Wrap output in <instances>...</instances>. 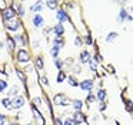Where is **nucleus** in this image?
Instances as JSON below:
<instances>
[{
    "label": "nucleus",
    "instance_id": "nucleus-6",
    "mask_svg": "<svg viewBox=\"0 0 133 125\" xmlns=\"http://www.w3.org/2000/svg\"><path fill=\"white\" fill-rule=\"evenodd\" d=\"M73 119H75L76 124H83L84 121H86V118H84V115L80 112V111H76L75 115H73Z\"/></svg>",
    "mask_w": 133,
    "mask_h": 125
},
{
    "label": "nucleus",
    "instance_id": "nucleus-1",
    "mask_svg": "<svg viewBox=\"0 0 133 125\" xmlns=\"http://www.w3.org/2000/svg\"><path fill=\"white\" fill-rule=\"evenodd\" d=\"M6 27L9 28L10 31H16L19 27H20V21L17 19H12L9 21H6Z\"/></svg>",
    "mask_w": 133,
    "mask_h": 125
},
{
    "label": "nucleus",
    "instance_id": "nucleus-27",
    "mask_svg": "<svg viewBox=\"0 0 133 125\" xmlns=\"http://www.w3.org/2000/svg\"><path fill=\"white\" fill-rule=\"evenodd\" d=\"M127 11V19L130 20V21H133V7H130L129 10H126Z\"/></svg>",
    "mask_w": 133,
    "mask_h": 125
},
{
    "label": "nucleus",
    "instance_id": "nucleus-41",
    "mask_svg": "<svg viewBox=\"0 0 133 125\" xmlns=\"http://www.w3.org/2000/svg\"><path fill=\"white\" fill-rule=\"evenodd\" d=\"M104 108H106V104H104V102H102V104H100V110H104Z\"/></svg>",
    "mask_w": 133,
    "mask_h": 125
},
{
    "label": "nucleus",
    "instance_id": "nucleus-32",
    "mask_svg": "<svg viewBox=\"0 0 133 125\" xmlns=\"http://www.w3.org/2000/svg\"><path fill=\"white\" fill-rule=\"evenodd\" d=\"M55 64H56V67H57V68H62V65H63V62H62V60L56 58V60H55Z\"/></svg>",
    "mask_w": 133,
    "mask_h": 125
},
{
    "label": "nucleus",
    "instance_id": "nucleus-7",
    "mask_svg": "<svg viewBox=\"0 0 133 125\" xmlns=\"http://www.w3.org/2000/svg\"><path fill=\"white\" fill-rule=\"evenodd\" d=\"M53 30H55V34L57 37H62V36H63V33H64V28H63V26H62V23H57Z\"/></svg>",
    "mask_w": 133,
    "mask_h": 125
},
{
    "label": "nucleus",
    "instance_id": "nucleus-28",
    "mask_svg": "<svg viewBox=\"0 0 133 125\" xmlns=\"http://www.w3.org/2000/svg\"><path fill=\"white\" fill-rule=\"evenodd\" d=\"M17 92H19V87H16V85H15V87H13L12 90L9 91V97H10V95H16Z\"/></svg>",
    "mask_w": 133,
    "mask_h": 125
},
{
    "label": "nucleus",
    "instance_id": "nucleus-20",
    "mask_svg": "<svg viewBox=\"0 0 133 125\" xmlns=\"http://www.w3.org/2000/svg\"><path fill=\"white\" fill-rule=\"evenodd\" d=\"M55 47H56V48H60V47H63V40H62L60 37H57V38H55Z\"/></svg>",
    "mask_w": 133,
    "mask_h": 125
},
{
    "label": "nucleus",
    "instance_id": "nucleus-11",
    "mask_svg": "<svg viewBox=\"0 0 133 125\" xmlns=\"http://www.w3.org/2000/svg\"><path fill=\"white\" fill-rule=\"evenodd\" d=\"M43 21H44V20H43V17H42V16H35V17H33V24H35L36 27H40V26L43 24Z\"/></svg>",
    "mask_w": 133,
    "mask_h": 125
},
{
    "label": "nucleus",
    "instance_id": "nucleus-43",
    "mask_svg": "<svg viewBox=\"0 0 133 125\" xmlns=\"http://www.w3.org/2000/svg\"><path fill=\"white\" fill-rule=\"evenodd\" d=\"M10 125H19V124H16V122H13V124H10Z\"/></svg>",
    "mask_w": 133,
    "mask_h": 125
},
{
    "label": "nucleus",
    "instance_id": "nucleus-23",
    "mask_svg": "<svg viewBox=\"0 0 133 125\" xmlns=\"http://www.w3.org/2000/svg\"><path fill=\"white\" fill-rule=\"evenodd\" d=\"M2 102H3V105L7 108V110H12V102H10V99H9V98H4Z\"/></svg>",
    "mask_w": 133,
    "mask_h": 125
},
{
    "label": "nucleus",
    "instance_id": "nucleus-33",
    "mask_svg": "<svg viewBox=\"0 0 133 125\" xmlns=\"http://www.w3.org/2000/svg\"><path fill=\"white\" fill-rule=\"evenodd\" d=\"M89 62H90V68H92V70H93V71H95V70H96V68H97V67H96V62H95V61H93V60H92V58H90V61H89Z\"/></svg>",
    "mask_w": 133,
    "mask_h": 125
},
{
    "label": "nucleus",
    "instance_id": "nucleus-42",
    "mask_svg": "<svg viewBox=\"0 0 133 125\" xmlns=\"http://www.w3.org/2000/svg\"><path fill=\"white\" fill-rule=\"evenodd\" d=\"M2 48H3V44H2V43H0V50H2Z\"/></svg>",
    "mask_w": 133,
    "mask_h": 125
},
{
    "label": "nucleus",
    "instance_id": "nucleus-21",
    "mask_svg": "<svg viewBox=\"0 0 133 125\" xmlns=\"http://www.w3.org/2000/svg\"><path fill=\"white\" fill-rule=\"evenodd\" d=\"M116 38H117V33H115V31H113V33H110L109 34V36H107V41H109V43H112L113 41V40H116Z\"/></svg>",
    "mask_w": 133,
    "mask_h": 125
},
{
    "label": "nucleus",
    "instance_id": "nucleus-35",
    "mask_svg": "<svg viewBox=\"0 0 133 125\" xmlns=\"http://www.w3.org/2000/svg\"><path fill=\"white\" fill-rule=\"evenodd\" d=\"M92 43H93L92 37H90V36H87V37H86V44H87V45H90V44H92Z\"/></svg>",
    "mask_w": 133,
    "mask_h": 125
},
{
    "label": "nucleus",
    "instance_id": "nucleus-18",
    "mask_svg": "<svg viewBox=\"0 0 133 125\" xmlns=\"http://www.w3.org/2000/svg\"><path fill=\"white\" fill-rule=\"evenodd\" d=\"M73 107H75L76 111H80L82 107H83V102H82L80 99H75V101H73Z\"/></svg>",
    "mask_w": 133,
    "mask_h": 125
},
{
    "label": "nucleus",
    "instance_id": "nucleus-15",
    "mask_svg": "<svg viewBox=\"0 0 133 125\" xmlns=\"http://www.w3.org/2000/svg\"><path fill=\"white\" fill-rule=\"evenodd\" d=\"M42 6H43V2H37V3H35V4L30 7V10H32V11H36V13H37V11L42 10Z\"/></svg>",
    "mask_w": 133,
    "mask_h": 125
},
{
    "label": "nucleus",
    "instance_id": "nucleus-40",
    "mask_svg": "<svg viewBox=\"0 0 133 125\" xmlns=\"http://www.w3.org/2000/svg\"><path fill=\"white\" fill-rule=\"evenodd\" d=\"M42 82H43V84H49V81H47L46 77H43V78H42Z\"/></svg>",
    "mask_w": 133,
    "mask_h": 125
},
{
    "label": "nucleus",
    "instance_id": "nucleus-25",
    "mask_svg": "<svg viewBox=\"0 0 133 125\" xmlns=\"http://www.w3.org/2000/svg\"><path fill=\"white\" fill-rule=\"evenodd\" d=\"M46 4H47V7L52 9V10L57 7V2H46Z\"/></svg>",
    "mask_w": 133,
    "mask_h": 125
},
{
    "label": "nucleus",
    "instance_id": "nucleus-22",
    "mask_svg": "<svg viewBox=\"0 0 133 125\" xmlns=\"http://www.w3.org/2000/svg\"><path fill=\"white\" fill-rule=\"evenodd\" d=\"M36 67H37L39 70L43 68V60H42V57H37V58H36Z\"/></svg>",
    "mask_w": 133,
    "mask_h": 125
},
{
    "label": "nucleus",
    "instance_id": "nucleus-12",
    "mask_svg": "<svg viewBox=\"0 0 133 125\" xmlns=\"http://www.w3.org/2000/svg\"><path fill=\"white\" fill-rule=\"evenodd\" d=\"M13 40H15V41H17L19 45H26V38H24L23 36H20V34H17V36H16Z\"/></svg>",
    "mask_w": 133,
    "mask_h": 125
},
{
    "label": "nucleus",
    "instance_id": "nucleus-2",
    "mask_svg": "<svg viewBox=\"0 0 133 125\" xmlns=\"http://www.w3.org/2000/svg\"><path fill=\"white\" fill-rule=\"evenodd\" d=\"M17 60H19L20 62H27V61H30L29 53H27L26 50H19V53H17Z\"/></svg>",
    "mask_w": 133,
    "mask_h": 125
},
{
    "label": "nucleus",
    "instance_id": "nucleus-38",
    "mask_svg": "<svg viewBox=\"0 0 133 125\" xmlns=\"http://www.w3.org/2000/svg\"><path fill=\"white\" fill-rule=\"evenodd\" d=\"M75 43H76V45H82V44H83V43H82V40L79 38V37H77V38L75 40Z\"/></svg>",
    "mask_w": 133,
    "mask_h": 125
},
{
    "label": "nucleus",
    "instance_id": "nucleus-29",
    "mask_svg": "<svg viewBox=\"0 0 133 125\" xmlns=\"http://www.w3.org/2000/svg\"><path fill=\"white\" fill-rule=\"evenodd\" d=\"M64 77H66V74H64L63 71H60V73H59V75H57V82H62L64 80Z\"/></svg>",
    "mask_w": 133,
    "mask_h": 125
},
{
    "label": "nucleus",
    "instance_id": "nucleus-36",
    "mask_svg": "<svg viewBox=\"0 0 133 125\" xmlns=\"http://www.w3.org/2000/svg\"><path fill=\"white\" fill-rule=\"evenodd\" d=\"M87 101H89V102H93V101H95V97H93L92 94H89V95H87Z\"/></svg>",
    "mask_w": 133,
    "mask_h": 125
},
{
    "label": "nucleus",
    "instance_id": "nucleus-9",
    "mask_svg": "<svg viewBox=\"0 0 133 125\" xmlns=\"http://www.w3.org/2000/svg\"><path fill=\"white\" fill-rule=\"evenodd\" d=\"M56 16H57V19H59V21H60V23L67 21V14H66V11H64V10H57Z\"/></svg>",
    "mask_w": 133,
    "mask_h": 125
},
{
    "label": "nucleus",
    "instance_id": "nucleus-14",
    "mask_svg": "<svg viewBox=\"0 0 133 125\" xmlns=\"http://www.w3.org/2000/svg\"><path fill=\"white\" fill-rule=\"evenodd\" d=\"M124 19H127V11L124 10V9H122V10L119 11V17H117V20H119V23H122Z\"/></svg>",
    "mask_w": 133,
    "mask_h": 125
},
{
    "label": "nucleus",
    "instance_id": "nucleus-34",
    "mask_svg": "<svg viewBox=\"0 0 133 125\" xmlns=\"http://www.w3.org/2000/svg\"><path fill=\"white\" fill-rule=\"evenodd\" d=\"M3 124H6V116L0 114V125H3Z\"/></svg>",
    "mask_w": 133,
    "mask_h": 125
},
{
    "label": "nucleus",
    "instance_id": "nucleus-17",
    "mask_svg": "<svg viewBox=\"0 0 133 125\" xmlns=\"http://www.w3.org/2000/svg\"><path fill=\"white\" fill-rule=\"evenodd\" d=\"M7 50H9L10 53H12V51L15 50V40L10 38V37L7 38Z\"/></svg>",
    "mask_w": 133,
    "mask_h": 125
},
{
    "label": "nucleus",
    "instance_id": "nucleus-16",
    "mask_svg": "<svg viewBox=\"0 0 133 125\" xmlns=\"http://www.w3.org/2000/svg\"><path fill=\"white\" fill-rule=\"evenodd\" d=\"M67 82H69L72 87H77V85H79V81L76 80V77H73V75L67 77Z\"/></svg>",
    "mask_w": 133,
    "mask_h": 125
},
{
    "label": "nucleus",
    "instance_id": "nucleus-19",
    "mask_svg": "<svg viewBox=\"0 0 133 125\" xmlns=\"http://www.w3.org/2000/svg\"><path fill=\"white\" fill-rule=\"evenodd\" d=\"M104 98H106V91H104V90H99L97 99H99V101H104Z\"/></svg>",
    "mask_w": 133,
    "mask_h": 125
},
{
    "label": "nucleus",
    "instance_id": "nucleus-4",
    "mask_svg": "<svg viewBox=\"0 0 133 125\" xmlns=\"http://www.w3.org/2000/svg\"><path fill=\"white\" fill-rule=\"evenodd\" d=\"M24 105V98L20 95H17L15 99L12 101V108H22Z\"/></svg>",
    "mask_w": 133,
    "mask_h": 125
},
{
    "label": "nucleus",
    "instance_id": "nucleus-5",
    "mask_svg": "<svg viewBox=\"0 0 133 125\" xmlns=\"http://www.w3.org/2000/svg\"><path fill=\"white\" fill-rule=\"evenodd\" d=\"M79 85H80V88L83 91H90V90H92V87H93V81H92V80H83Z\"/></svg>",
    "mask_w": 133,
    "mask_h": 125
},
{
    "label": "nucleus",
    "instance_id": "nucleus-24",
    "mask_svg": "<svg viewBox=\"0 0 133 125\" xmlns=\"http://www.w3.org/2000/svg\"><path fill=\"white\" fill-rule=\"evenodd\" d=\"M50 54H52V57L56 60V58H57V56H59V48L53 47V48H52V51H50Z\"/></svg>",
    "mask_w": 133,
    "mask_h": 125
},
{
    "label": "nucleus",
    "instance_id": "nucleus-39",
    "mask_svg": "<svg viewBox=\"0 0 133 125\" xmlns=\"http://www.w3.org/2000/svg\"><path fill=\"white\" fill-rule=\"evenodd\" d=\"M55 122H56V125H62V121H60V118H56V119H55Z\"/></svg>",
    "mask_w": 133,
    "mask_h": 125
},
{
    "label": "nucleus",
    "instance_id": "nucleus-31",
    "mask_svg": "<svg viewBox=\"0 0 133 125\" xmlns=\"http://www.w3.org/2000/svg\"><path fill=\"white\" fill-rule=\"evenodd\" d=\"M6 4H7V3L6 2H3V0H0V9H2V11H4V10H6Z\"/></svg>",
    "mask_w": 133,
    "mask_h": 125
},
{
    "label": "nucleus",
    "instance_id": "nucleus-8",
    "mask_svg": "<svg viewBox=\"0 0 133 125\" xmlns=\"http://www.w3.org/2000/svg\"><path fill=\"white\" fill-rule=\"evenodd\" d=\"M32 108H33V114H35V116H36V121H37V124H39V125H43V124H44V118L40 115V112H39V111L36 110L35 107H32Z\"/></svg>",
    "mask_w": 133,
    "mask_h": 125
},
{
    "label": "nucleus",
    "instance_id": "nucleus-44",
    "mask_svg": "<svg viewBox=\"0 0 133 125\" xmlns=\"http://www.w3.org/2000/svg\"><path fill=\"white\" fill-rule=\"evenodd\" d=\"M26 125H33V124H26Z\"/></svg>",
    "mask_w": 133,
    "mask_h": 125
},
{
    "label": "nucleus",
    "instance_id": "nucleus-3",
    "mask_svg": "<svg viewBox=\"0 0 133 125\" xmlns=\"http://www.w3.org/2000/svg\"><path fill=\"white\" fill-rule=\"evenodd\" d=\"M15 14H16V11L13 10V7H7L6 10L3 11V19L6 20V21H9V20L15 19Z\"/></svg>",
    "mask_w": 133,
    "mask_h": 125
},
{
    "label": "nucleus",
    "instance_id": "nucleus-30",
    "mask_svg": "<svg viewBox=\"0 0 133 125\" xmlns=\"http://www.w3.org/2000/svg\"><path fill=\"white\" fill-rule=\"evenodd\" d=\"M64 125H77V124L75 122V119H73V118H67L66 121H64Z\"/></svg>",
    "mask_w": 133,
    "mask_h": 125
},
{
    "label": "nucleus",
    "instance_id": "nucleus-10",
    "mask_svg": "<svg viewBox=\"0 0 133 125\" xmlns=\"http://www.w3.org/2000/svg\"><path fill=\"white\" fill-rule=\"evenodd\" d=\"M66 97L63 95V94H57V95H55V104H59V105H62L64 101H66Z\"/></svg>",
    "mask_w": 133,
    "mask_h": 125
},
{
    "label": "nucleus",
    "instance_id": "nucleus-13",
    "mask_svg": "<svg viewBox=\"0 0 133 125\" xmlns=\"http://www.w3.org/2000/svg\"><path fill=\"white\" fill-rule=\"evenodd\" d=\"M80 61L82 62H89L90 61V54L87 53V51H83V53L80 54Z\"/></svg>",
    "mask_w": 133,
    "mask_h": 125
},
{
    "label": "nucleus",
    "instance_id": "nucleus-26",
    "mask_svg": "<svg viewBox=\"0 0 133 125\" xmlns=\"http://www.w3.org/2000/svg\"><path fill=\"white\" fill-rule=\"evenodd\" d=\"M6 87H7V82L4 81V80H0V92L6 90Z\"/></svg>",
    "mask_w": 133,
    "mask_h": 125
},
{
    "label": "nucleus",
    "instance_id": "nucleus-37",
    "mask_svg": "<svg viewBox=\"0 0 133 125\" xmlns=\"http://www.w3.org/2000/svg\"><path fill=\"white\" fill-rule=\"evenodd\" d=\"M17 75H19V78H20L22 81H24V75H23V74H22V73H20V71H19V70H17Z\"/></svg>",
    "mask_w": 133,
    "mask_h": 125
}]
</instances>
